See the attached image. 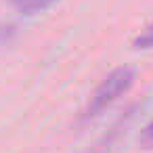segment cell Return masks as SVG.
Instances as JSON below:
<instances>
[{
  "instance_id": "cell-1",
  "label": "cell",
  "mask_w": 153,
  "mask_h": 153,
  "mask_svg": "<svg viewBox=\"0 0 153 153\" xmlns=\"http://www.w3.org/2000/svg\"><path fill=\"white\" fill-rule=\"evenodd\" d=\"M134 80H136L134 69H130V67H117V69H113L97 86V90L92 92V97L88 101V107H86L82 120H92V117L101 115L105 109H109L120 97H124L132 88Z\"/></svg>"
},
{
  "instance_id": "cell-3",
  "label": "cell",
  "mask_w": 153,
  "mask_h": 153,
  "mask_svg": "<svg viewBox=\"0 0 153 153\" xmlns=\"http://www.w3.org/2000/svg\"><path fill=\"white\" fill-rule=\"evenodd\" d=\"M134 48H153V21L149 23V27L134 40Z\"/></svg>"
},
{
  "instance_id": "cell-4",
  "label": "cell",
  "mask_w": 153,
  "mask_h": 153,
  "mask_svg": "<svg viewBox=\"0 0 153 153\" xmlns=\"http://www.w3.org/2000/svg\"><path fill=\"white\" fill-rule=\"evenodd\" d=\"M138 145L143 149H153V120L143 128V132L138 136Z\"/></svg>"
},
{
  "instance_id": "cell-2",
  "label": "cell",
  "mask_w": 153,
  "mask_h": 153,
  "mask_svg": "<svg viewBox=\"0 0 153 153\" xmlns=\"http://www.w3.org/2000/svg\"><path fill=\"white\" fill-rule=\"evenodd\" d=\"M9 2L21 15H36V13H42V11L51 9L59 0H9Z\"/></svg>"
}]
</instances>
